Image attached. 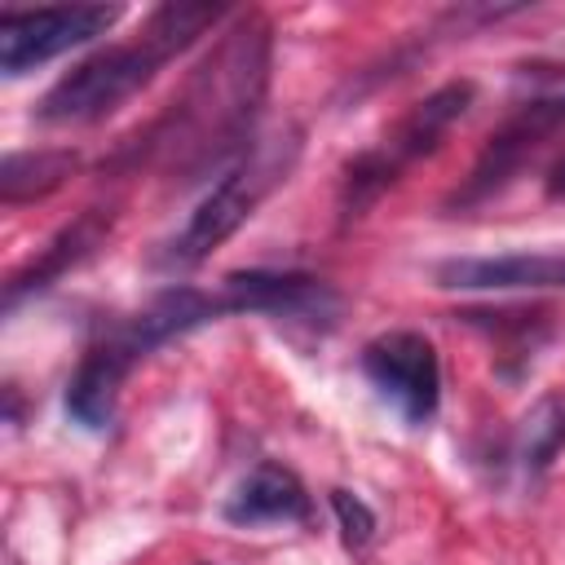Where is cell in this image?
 Instances as JSON below:
<instances>
[{
    "label": "cell",
    "instance_id": "7",
    "mask_svg": "<svg viewBox=\"0 0 565 565\" xmlns=\"http://www.w3.org/2000/svg\"><path fill=\"white\" fill-rule=\"evenodd\" d=\"M119 4H49L0 13V71L9 79L44 66L49 57L106 35L119 22Z\"/></svg>",
    "mask_w": 565,
    "mask_h": 565
},
{
    "label": "cell",
    "instance_id": "2",
    "mask_svg": "<svg viewBox=\"0 0 565 565\" xmlns=\"http://www.w3.org/2000/svg\"><path fill=\"white\" fill-rule=\"evenodd\" d=\"M230 9L225 4H190V0H168L150 9L141 22L137 40L106 44L75 62L35 106L40 124H97L110 110H119L132 93H141L163 62L185 53L203 31H212Z\"/></svg>",
    "mask_w": 565,
    "mask_h": 565
},
{
    "label": "cell",
    "instance_id": "3",
    "mask_svg": "<svg viewBox=\"0 0 565 565\" xmlns=\"http://www.w3.org/2000/svg\"><path fill=\"white\" fill-rule=\"evenodd\" d=\"M300 159V132H278L260 146H252L234 168H225V177L199 199V207L190 212V221L181 225V234L159 252L163 269H194L203 265L260 203L274 185L287 181V172Z\"/></svg>",
    "mask_w": 565,
    "mask_h": 565
},
{
    "label": "cell",
    "instance_id": "9",
    "mask_svg": "<svg viewBox=\"0 0 565 565\" xmlns=\"http://www.w3.org/2000/svg\"><path fill=\"white\" fill-rule=\"evenodd\" d=\"M433 282L446 291H565V252L450 256L433 265Z\"/></svg>",
    "mask_w": 565,
    "mask_h": 565
},
{
    "label": "cell",
    "instance_id": "12",
    "mask_svg": "<svg viewBox=\"0 0 565 565\" xmlns=\"http://www.w3.org/2000/svg\"><path fill=\"white\" fill-rule=\"evenodd\" d=\"M141 358L124 344V335L110 327L102 340H93L66 384V415L79 424V428H106L115 419V402H119V384L128 380V371L137 366Z\"/></svg>",
    "mask_w": 565,
    "mask_h": 565
},
{
    "label": "cell",
    "instance_id": "16",
    "mask_svg": "<svg viewBox=\"0 0 565 565\" xmlns=\"http://www.w3.org/2000/svg\"><path fill=\"white\" fill-rule=\"evenodd\" d=\"M331 512H335V521H340V539H344V547H366L371 539H375V512L353 494V490H331Z\"/></svg>",
    "mask_w": 565,
    "mask_h": 565
},
{
    "label": "cell",
    "instance_id": "1",
    "mask_svg": "<svg viewBox=\"0 0 565 565\" xmlns=\"http://www.w3.org/2000/svg\"><path fill=\"white\" fill-rule=\"evenodd\" d=\"M269 22L260 13H243L190 71L181 97L124 154H137V163H163L185 181L225 163L234 168L252 146L256 115L269 93Z\"/></svg>",
    "mask_w": 565,
    "mask_h": 565
},
{
    "label": "cell",
    "instance_id": "4",
    "mask_svg": "<svg viewBox=\"0 0 565 565\" xmlns=\"http://www.w3.org/2000/svg\"><path fill=\"white\" fill-rule=\"evenodd\" d=\"M477 97V84L472 79H446L441 88H433L428 97H419L397 124L393 132L375 146V150H362L344 163V177H340V225H353L366 216V207L424 154H433L446 132L468 115Z\"/></svg>",
    "mask_w": 565,
    "mask_h": 565
},
{
    "label": "cell",
    "instance_id": "8",
    "mask_svg": "<svg viewBox=\"0 0 565 565\" xmlns=\"http://www.w3.org/2000/svg\"><path fill=\"white\" fill-rule=\"evenodd\" d=\"M221 296L230 313H265V318H287V322H331L340 313V296L296 269H234L221 278Z\"/></svg>",
    "mask_w": 565,
    "mask_h": 565
},
{
    "label": "cell",
    "instance_id": "15",
    "mask_svg": "<svg viewBox=\"0 0 565 565\" xmlns=\"http://www.w3.org/2000/svg\"><path fill=\"white\" fill-rule=\"evenodd\" d=\"M561 450H565V393H543L516 428V463L530 481H539Z\"/></svg>",
    "mask_w": 565,
    "mask_h": 565
},
{
    "label": "cell",
    "instance_id": "6",
    "mask_svg": "<svg viewBox=\"0 0 565 565\" xmlns=\"http://www.w3.org/2000/svg\"><path fill=\"white\" fill-rule=\"evenodd\" d=\"M362 375L411 424H428L441 406V358L424 331L397 327L362 344Z\"/></svg>",
    "mask_w": 565,
    "mask_h": 565
},
{
    "label": "cell",
    "instance_id": "5",
    "mask_svg": "<svg viewBox=\"0 0 565 565\" xmlns=\"http://www.w3.org/2000/svg\"><path fill=\"white\" fill-rule=\"evenodd\" d=\"M565 128V66L552 62H534L516 71V97L512 110L503 115V124L486 137L472 172L463 177V185L450 194V207H477L486 199H494L521 168L525 159Z\"/></svg>",
    "mask_w": 565,
    "mask_h": 565
},
{
    "label": "cell",
    "instance_id": "13",
    "mask_svg": "<svg viewBox=\"0 0 565 565\" xmlns=\"http://www.w3.org/2000/svg\"><path fill=\"white\" fill-rule=\"evenodd\" d=\"M221 516H225L230 525L305 521V516H309V490H305V481H300L291 468L265 459V463H256V468L234 486V494L225 499Z\"/></svg>",
    "mask_w": 565,
    "mask_h": 565
},
{
    "label": "cell",
    "instance_id": "10",
    "mask_svg": "<svg viewBox=\"0 0 565 565\" xmlns=\"http://www.w3.org/2000/svg\"><path fill=\"white\" fill-rule=\"evenodd\" d=\"M221 318H230L221 291H203V287H190V282H172V287H163L159 296H150L132 318H124L115 331L124 335V344H128L137 358H146V353H154L159 344L181 340V335H190V331H199V327H207V322H221Z\"/></svg>",
    "mask_w": 565,
    "mask_h": 565
},
{
    "label": "cell",
    "instance_id": "11",
    "mask_svg": "<svg viewBox=\"0 0 565 565\" xmlns=\"http://www.w3.org/2000/svg\"><path fill=\"white\" fill-rule=\"evenodd\" d=\"M110 225H115V207H84L71 225H62L22 269L9 274V282H4V313H13L26 296H40V291L53 287L62 274H71L75 265H84V260L106 243Z\"/></svg>",
    "mask_w": 565,
    "mask_h": 565
},
{
    "label": "cell",
    "instance_id": "17",
    "mask_svg": "<svg viewBox=\"0 0 565 565\" xmlns=\"http://www.w3.org/2000/svg\"><path fill=\"white\" fill-rule=\"evenodd\" d=\"M543 190H547V199H565V154L547 168V177H543Z\"/></svg>",
    "mask_w": 565,
    "mask_h": 565
},
{
    "label": "cell",
    "instance_id": "14",
    "mask_svg": "<svg viewBox=\"0 0 565 565\" xmlns=\"http://www.w3.org/2000/svg\"><path fill=\"white\" fill-rule=\"evenodd\" d=\"M75 168H79V154L75 150H18L0 168V203L4 207H18V203H31V199H44Z\"/></svg>",
    "mask_w": 565,
    "mask_h": 565
}]
</instances>
